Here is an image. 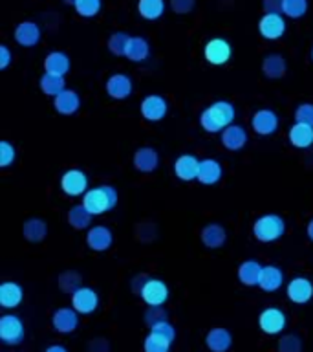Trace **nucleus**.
Wrapping results in <instances>:
<instances>
[{
  "label": "nucleus",
  "instance_id": "nucleus-28",
  "mask_svg": "<svg viewBox=\"0 0 313 352\" xmlns=\"http://www.w3.org/2000/svg\"><path fill=\"white\" fill-rule=\"evenodd\" d=\"M200 239H202L203 246L211 248V250H216V248L224 246L225 244V230L224 226L220 224H207L200 233Z\"/></svg>",
  "mask_w": 313,
  "mask_h": 352
},
{
  "label": "nucleus",
  "instance_id": "nucleus-5",
  "mask_svg": "<svg viewBox=\"0 0 313 352\" xmlns=\"http://www.w3.org/2000/svg\"><path fill=\"white\" fill-rule=\"evenodd\" d=\"M258 327L269 336L280 334L286 329V314L280 308L269 307L258 316Z\"/></svg>",
  "mask_w": 313,
  "mask_h": 352
},
{
  "label": "nucleus",
  "instance_id": "nucleus-16",
  "mask_svg": "<svg viewBox=\"0 0 313 352\" xmlns=\"http://www.w3.org/2000/svg\"><path fill=\"white\" fill-rule=\"evenodd\" d=\"M114 242V235L106 226H93L88 230L86 244L93 252H106Z\"/></svg>",
  "mask_w": 313,
  "mask_h": 352
},
{
  "label": "nucleus",
  "instance_id": "nucleus-38",
  "mask_svg": "<svg viewBox=\"0 0 313 352\" xmlns=\"http://www.w3.org/2000/svg\"><path fill=\"white\" fill-rule=\"evenodd\" d=\"M128 41L130 37L123 32H117V33H112L108 38V50L112 52L114 55H126V46H128Z\"/></svg>",
  "mask_w": 313,
  "mask_h": 352
},
{
  "label": "nucleus",
  "instance_id": "nucleus-52",
  "mask_svg": "<svg viewBox=\"0 0 313 352\" xmlns=\"http://www.w3.org/2000/svg\"><path fill=\"white\" fill-rule=\"evenodd\" d=\"M62 2H65V4H71V6L76 4V0H62Z\"/></svg>",
  "mask_w": 313,
  "mask_h": 352
},
{
  "label": "nucleus",
  "instance_id": "nucleus-4",
  "mask_svg": "<svg viewBox=\"0 0 313 352\" xmlns=\"http://www.w3.org/2000/svg\"><path fill=\"white\" fill-rule=\"evenodd\" d=\"M0 340L5 345H19L24 341V324L21 318L5 314L0 318Z\"/></svg>",
  "mask_w": 313,
  "mask_h": 352
},
{
  "label": "nucleus",
  "instance_id": "nucleus-32",
  "mask_svg": "<svg viewBox=\"0 0 313 352\" xmlns=\"http://www.w3.org/2000/svg\"><path fill=\"white\" fill-rule=\"evenodd\" d=\"M150 54V46H148L147 38L143 37H130L128 46H126V59L132 63H141Z\"/></svg>",
  "mask_w": 313,
  "mask_h": 352
},
{
  "label": "nucleus",
  "instance_id": "nucleus-29",
  "mask_svg": "<svg viewBox=\"0 0 313 352\" xmlns=\"http://www.w3.org/2000/svg\"><path fill=\"white\" fill-rule=\"evenodd\" d=\"M22 288L16 283L5 280L0 285V305L2 308H15L22 301Z\"/></svg>",
  "mask_w": 313,
  "mask_h": 352
},
{
  "label": "nucleus",
  "instance_id": "nucleus-15",
  "mask_svg": "<svg viewBox=\"0 0 313 352\" xmlns=\"http://www.w3.org/2000/svg\"><path fill=\"white\" fill-rule=\"evenodd\" d=\"M198 173H200V160L192 154H181L174 162V175L181 182L198 180Z\"/></svg>",
  "mask_w": 313,
  "mask_h": 352
},
{
  "label": "nucleus",
  "instance_id": "nucleus-45",
  "mask_svg": "<svg viewBox=\"0 0 313 352\" xmlns=\"http://www.w3.org/2000/svg\"><path fill=\"white\" fill-rule=\"evenodd\" d=\"M170 8L180 15H185L194 8V0H170Z\"/></svg>",
  "mask_w": 313,
  "mask_h": 352
},
{
  "label": "nucleus",
  "instance_id": "nucleus-19",
  "mask_svg": "<svg viewBox=\"0 0 313 352\" xmlns=\"http://www.w3.org/2000/svg\"><path fill=\"white\" fill-rule=\"evenodd\" d=\"M106 94L114 99H126L132 94V79L125 74H114L106 81Z\"/></svg>",
  "mask_w": 313,
  "mask_h": 352
},
{
  "label": "nucleus",
  "instance_id": "nucleus-34",
  "mask_svg": "<svg viewBox=\"0 0 313 352\" xmlns=\"http://www.w3.org/2000/svg\"><path fill=\"white\" fill-rule=\"evenodd\" d=\"M38 87L43 90L46 96H59L60 92H65L66 90V81L65 77L60 76H54V74H44L40 77V81H38Z\"/></svg>",
  "mask_w": 313,
  "mask_h": 352
},
{
  "label": "nucleus",
  "instance_id": "nucleus-43",
  "mask_svg": "<svg viewBox=\"0 0 313 352\" xmlns=\"http://www.w3.org/2000/svg\"><path fill=\"white\" fill-rule=\"evenodd\" d=\"M150 332L161 336V338H165V340L170 341V343H174L176 341V329L169 323V321H161V323L154 324V327H150Z\"/></svg>",
  "mask_w": 313,
  "mask_h": 352
},
{
  "label": "nucleus",
  "instance_id": "nucleus-31",
  "mask_svg": "<svg viewBox=\"0 0 313 352\" xmlns=\"http://www.w3.org/2000/svg\"><path fill=\"white\" fill-rule=\"evenodd\" d=\"M264 76L269 79H280L286 74V60L280 54H269L264 57L262 63Z\"/></svg>",
  "mask_w": 313,
  "mask_h": 352
},
{
  "label": "nucleus",
  "instance_id": "nucleus-35",
  "mask_svg": "<svg viewBox=\"0 0 313 352\" xmlns=\"http://www.w3.org/2000/svg\"><path fill=\"white\" fill-rule=\"evenodd\" d=\"M137 11L143 19L147 21H156L163 15L165 2L163 0H139L137 2Z\"/></svg>",
  "mask_w": 313,
  "mask_h": 352
},
{
  "label": "nucleus",
  "instance_id": "nucleus-27",
  "mask_svg": "<svg viewBox=\"0 0 313 352\" xmlns=\"http://www.w3.org/2000/svg\"><path fill=\"white\" fill-rule=\"evenodd\" d=\"M284 283V274L279 266H264L258 286L264 292H277Z\"/></svg>",
  "mask_w": 313,
  "mask_h": 352
},
{
  "label": "nucleus",
  "instance_id": "nucleus-23",
  "mask_svg": "<svg viewBox=\"0 0 313 352\" xmlns=\"http://www.w3.org/2000/svg\"><path fill=\"white\" fill-rule=\"evenodd\" d=\"M159 165V156L152 147H141L137 148L134 154V167L139 173H152L158 169Z\"/></svg>",
  "mask_w": 313,
  "mask_h": 352
},
{
  "label": "nucleus",
  "instance_id": "nucleus-11",
  "mask_svg": "<svg viewBox=\"0 0 313 352\" xmlns=\"http://www.w3.org/2000/svg\"><path fill=\"white\" fill-rule=\"evenodd\" d=\"M286 294H288V299L291 302L304 305L313 297V283L306 277H295L288 283Z\"/></svg>",
  "mask_w": 313,
  "mask_h": 352
},
{
  "label": "nucleus",
  "instance_id": "nucleus-13",
  "mask_svg": "<svg viewBox=\"0 0 313 352\" xmlns=\"http://www.w3.org/2000/svg\"><path fill=\"white\" fill-rule=\"evenodd\" d=\"M51 324L54 329L60 334H70L79 327V312L76 308H59L57 312L51 316Z\"/></svg>",
  "mask_w": 313,
  "mask_h": 352
},
{
  "label": "nucleus",
  "instance_id": "nucleus-10",
  "mask_svg": "<svg viewBox=\"0 0 313 352\" xmlns=\"http://www.w3.org/2000/svg\"><path fill=\"white\" fill-rule=\"evenodd\" d=\"M258 32L264 38H269V41L280 38L286 33L284 16L279 15V13H266L258 21Z\"/></svg>",
  "mask_w": 313,
  "mask_h": 352
},
{
  "label": "nucleus",
  "instance_id": "nucleus-50",
  "mask_svg": "<svg viewBox=\"0 0 313 352\" xmlns=\"http://www.w3.org/2000/svg\"><path fill=\"white\" fill-rule=\"evenodd\" d=\"M44 352H68V351H66V346H62V345H51V346H48V349H46Z\"/></svg>",
  "mask_w": 313,
  "mask_h": 352
},
{
  "label": "nucleus",
  "instance_id": "nucleus-41",
  "mask_svg": "<svg viewBox=\"0 0 313 352\" xmlns=\"http://www.w3.org/2000/svg\"><path fill=\"white\" fill-rule=\"evenodd\" d=\"M302 341L297 334L282 336L279 340V352H301Z\"/></svg>",
  "mask_w": 313,
  "mask_h": 352
},
{
  "label": "nucleus",
  "instance_id": "nucleus-47",
  "mask_svg": "<svg viewBox=\"0 0 313 352\" xmlns=\"http://www.w3.org/2000/svg\"><path fill=\"white\" fill-rule=\"evenodd\" d=\"M88 351L90 352H108L110 346H108V341L103 340V338H97V340H93L88 346Z\"/></svg>",
  "mask_w": 313,
  "mask_h": 352
},
{
  "label": "nucleus",
  "instance_id": "nucleus-2",
  "mask_svg": "<svg viewBox=\"0 0 313 352\" xmlns=\"http://www.w3.org/2000/svg\"><path fill=\"white\" fill-rule=\"evenodd\" d=\"M117 204V191L112 186H99L82 195V206L92 214H103Z\"/></svg>",
  "mask_w": 313,
  "mask_h": 352
},
{
  "label": "nucleus",
  "instance_id": "nucleus-30",
  "mask_svg": "<svg viewBox=\"0 0 313 352\" xmlns=\"http://www.w3.org/2000/svg\"><path fill=\"white\" fill-rule=\"evenodd\" d=\"M22 235L27 242H43L48 236V224L43 219H27L22 226Z\"/></svg>",
  "mask_w": 313,
  "mask_h": 352
},
{
  "label": "nucleus",
  "instance_id": "nucleus-33",
  "mask_svg": "<svg viewBox=\"0 0 313 352\" xmlns=\"http://www.w3.org/2000/svg\"><path fill=\"white\" fill-rule=\"evenodd\" d=\"M93 214L88 211L84 206H73V208L68 211V224L73 228V230H86L88 226L92 224Z\"/></svg>",
  "mask_w": 313,
  "mask_h": 352
},
{
  "label": "nucleus",
  "instance_id": "nucleus-8",
  "mask_svg": "<svg viewBox=\"0 0 313 352\" xmlns=\"http://www.w3.org/2000/svg\"><path fill=\"white\" fill-rule=\"evenodd\" d=\"M139 296L148 307H163L169 299V288L161 279H148Z\"/></svg>",
  "mask_w": 313,
  "mask_h": 352
},
{
  "label": "nucleus",
  "instance_id": "nucleus-53",
  "mask_svg": "<svg viewBox=\"0 0 313 352\" xmlns=\"http://www.w3.org/2000/svg\"><path fill=\"white\" fill-rule=\"evenodd\" d=\"M312 59H313V50H312Z\"/></svg>",
  "mask_w": 313,
  "mask_h": 352
},
{
  "label": "nucleus",
  "instance_id": "nucleus-20",
  "mask_svg": "<svg viewBox=\"0 0 313 352\" xmlns=\"http://www.w3.org/2000/svg\"><path fill=\"white\" fill-rule=\"evenodd\" d=\"M40 38V28L33 21H24L15 28V41L24 48H32Z\"/></svg>",
  "mask_w": 313,
  "mask_h": 352
},
{
  "label": "nucleus",
  "instance_id": "nucleus-21",
  "mask_svg": "<svg viewBox=\"0 0 313 352\" xmlns=\"http://www.w3.org/2000/svg\"><path fill=\"white\" fill-rule=\"evenodd\" d=\"M209 351L211 352H227L233 345V336L227 329L216 327V329L209 330L207 338H205Z\"/></svg>",
  "mask_w": 313,
  "mask_h": 352
},
{
  "label": "nucleus",
  "instance_id": "nucleus-40",
  "mask_svg": "<svg viewBox=\"0 0 313 352\" xmlns=\"http://www.w3.org/2000/svg\"><path fill=\"white\" fill-rule=\"evenodd\" d=\"M143 319H145V324L154 327V324L161 323V321H169V314H167V310L163 307H148L145 310Z\"/></svg>",
  "mask_w": 313,
  "mask_h": 352
},
{
  "label": "nucleus",
  "instance_id": "nucleus-36",
  "mask_svg": "<svg viewBox=\"0 0 313 352\" xmlns=\"http://www.w3.org/2000/svg\"><path fill=\"white\" fill-rule=\"evenodd\" d=\"M170 341H167L165 338L158 334H150L147 336V340L143 343V351L145 352H169L170 351Z\"/></svg>",
  "mask_w": 313,
  "mask_h": 352
},
{
  "label": "nucleus",
  "instance_id": "nucleus-44",
  "mask_svg": "<svg viewBox=\"0 0 313 352\" xmlns=\"http://www.w3.org/2000/svg\"><path fill=\"white\" fill-rule=\"evenodd\" d=\"M297 123H306L313 126V103H302L295 110Z\"/></svg>",
  "mask_w": 313,
  "mask_h": 352
},
{
  "label": "nucleus",
  "instance_id": "nucleus-3",
  "mask_svg": "<svg viewBox=\"0 0 313 352\" xmlns=\"http://www.w3.org/2000/svg\"><path fill=\"white\" fill-rule=\"evenodd\" d=\"M286 231V224L279 214H264L255 220L253 224V235L260 242H275L282 239Z\"/></svg>",
  "mask_w": 313,
  "mask_h": 352
},
{
  "label": "nucleus",
  "instance_id": "nucleus-46",
  "mask_svg": "<svg viewBox=\"0 0 313 352\" xmlns=\"http://www.w3.org/2000/svg\"><path fill=\"white\" fill-rule=\"evenodd\" d=\"M282 2L284 0H264L262 6L266 13H279V15H282Z\"/></svg>",
  "mask_w": 313,
  "mask_h": 352
},
{
  "label": "nucleus",
  "instance_id": "nucleus-51",
  "mask_svg": "<svg viewBox=\"0 0 313 352\" xmlns=\"http://www.w3.org/2000/svg\"><path fill=\"white\" fill-rule=\"evenodd\" d=\"M306 233L310 236V241H313V219L308 222V228H306Z\"/></svg>",
  "mask_w": 313,
  "mask_h": 352
},
{
  "label": "nucleus",
  "instance_id": "nucleus-39",
  "mask_svg": "<svg viewBox=\"0 0 313 352\" xmlns=\"http://www.w3.org/2000/svg\"><path fill=\"white\" fill-rule=\"evenodd\" d=\"M76 11L84 19H92L99 13L101 10V0H76L73 4Z\"/></svg>",
  "mask_w": 313,
  "mask_h": 352
},
{
  "label": "nucleus",
  "instance_id": "nucleus-22",
  "mask_svg": "<svg viewBox=\"0 0 313 352\" xmlns=\"http://www.w3.org/2000/svg\"><path fill=\"white\" fill-rule=\"evenodd\" d=\"M79 107H81V99H79V94L73 90H65L54 98V109L62 116L76 114Z\"/></svg>",
  "mask_w": 313,
  "mask_h": 352
},
{
  "label": "nucleus",
  "instance_id": "nucleus-42",
  "mask_svg": "<svg viewBox=\"0 0 313 352\" xmlns=\"http://www.w3.org/2000/svg\"><path fill=\"white\" fill-rule=\"evenodd\" d=\"M16 158L15 147L10 142H0V167H10Z\"/></svg>",
  "mask_w": 313,
  "mask_h": 352
},
{
  "label": "nucleus",
  "instance_id": "nucleus-49",
  "mask_svg": "<svg viewBox=\"0 0 313 352\" xmlns=\"http://www.w3.org/2000/svg\"><path fill=\"white\" fill-rule=\"evenodd\" d=\"M147 280H148L147 275H137V277H134V279H132V283H130L132 290L136 292V294H141L143 286L147 285Z\"/></svg>",
  "mask_w": 313,
  "mask_h": 352
},
{
  "label": "nucleus",
  "instance_id": "nucleus-25",
  "mask_svg": "<svg viewBox=\"0 0 313 352\" xmlns=\"http://www.w3.org/2000/svg\"><path fill=\"white\" fill-rule=\"evenodd\" d=\"M44 70L46 74L65 77V74L70 70V59L65 52H49L44 59Z\"/></svg>",
  "mask_w": 313,
  "mask_h": 352
},
{
  "label": "nucleus",
  "instance_id": "nucleus-24",
  "mask_svg": "<svg viewBox=\"0 0 313 352\" xmlns=\"http://www.w3.org/2000/svg\"><path fill=\"white\" fill-rule=\"evenodd\" d=\"M290 143L297 148H308L313 145V126L306 123H295L288 132Z\"/></svg>",
  "mask_w": 313,
  "mask_h": 352
},
{
  "label": "nucleus",
  "instance_id": "nucleus-6",
  "mask_svg": "<svg viewBox=\"0 0 313 352\" xmlns=\"http://www.w3.org/2000/svg\"><path fill=\"white\" fill-rule=\"evenodd\" d=\"M60 189L68 197H82L88 189V178L81 169H68L60 178Z\"/></svg>",
  "mask_w": 313,
  "mask_h": 352
},
{
  "label": "nucleus",
  "instance_id": "nucleus-17",
  "mask_svg": "<svg viewBox=\"0 0 313 352\" xmlns=\"http://www.w3.org/2000/svg\"><path fill=\"white\" fill-rule=\"evenodd\" d=\"M222 143H224V147L227 151H242V148L246 147L247 143V132L246 129L242 125H229L225 126L224 131H222Z\"/></svg>",
  "mask_w": 313,
  "mask_h": 352
},
{
  "label": "nucleus",
  "instance_id": "nucleus-12",
  "mask_svg": "<svg viewBox=\"0 0 313 352\" xmlns=\"http://www.w3.org/2000/svg\"><path fill=\"white\" fill-rule=\"evenodd\" d=\"M167 101H165V98H161V96H156V94H152V96H147V98L143 99L141 101V107H139V110H141V116L145 118L147 121H161L167 116Z\"/></svg>",
  "mask_w": 313,
  "mask_h": 352
},
{
  "label": "nucleus",
  "instance_id": "nucleus-1",
  "mask_svg": "<svg viewBox=\"0 0 313 352\" xmlns=\"http://www.w3.org/2000/svg\"><path fill=\"white\" fill-rule=\"evenodd\" d=\"M235 114V107L229 101H214L200 114V125L205 132L216 134V132L224 131L225 126L233 125Z\"/></svg>",
  "mask_w": 313,
  "mask_h": 352
},
{
  "label": "nucleus",
  "instance_id": "nucleus-18",
  "mask_svg": "<svg viewBox=\"0 0 313 352\" xmlns=\"http://www.w3.org/2000/svg\"><path fill=\"white\" fill-rule=\"evenodd\" d=\"M222 175H224V169L220 162H216L214 158H205L200 162V173H198V182L203 184V186H214L222 180Z\"/></svg>",
  "mask_w": 313,
  "mask_h": 352
},
{
  "label": "nucleus",
  "instance_id": "nucleus-26",
  "mask_svg": "<svg viewBox=\"0 0 313 352\" xmlns=\"http://www.w3.org/2000/svg\"><path fill=\"white\" fill-rule=\"evenodd\" d=\"M262 264L258 261H244L238 268V279L242 285L246 286H258L260 283V275H262Z\"/></svg>",
  "mask_w": 313,
  "mask_h": 352
},
{
  "label": "nucleus",
  "instance_id": "nucleus-9",
  "mask_svg": "<svg viewBox=\"0 0 313 352\" xmlns=\"http://www.w3.org/2000/svg\"><path fill=\"white\" fill-rule=\"evenodd\" d=\"M251 126L258 136H271L279 129V116L271 109H260L253 114Z\"/></svg>",
  "mask_w": 313,
  "mask_h": 352
},
{
  "label": "nucleus",
  "instance_id": "nucleus-14",
  "mask_svg": "<svg viewBox=\"0 0 313 352\" xmlns=\"http://www.w3.org/2000/svg\"><path fill=\"white\" fill-rule=\"evenodd\" d=\"M99 305V297L92 288H79L71 294V307L76 308L79 314H93Z\"/></svg>",
  "mask_w": 313,
  "mask_h": 352
},
{
  "label": "nucleus",
  "instance_id": "nucleus-7",
  "mask_svg": "<svg viewBox=\"0 0 313 352\" xmlns=\"http://www.w3.org/2000/svg\"><path fill=\"white\" fill-rule=\"evenodd\" d=\"M203 55H205V60L209 65L222 66L231 59V44L225 38L214 37L205 44Z\"/></svg>",
  "mask_w": 313,
  "mask_h": 352
},
{
  "label": "nucleus",
  "instance_id": "nucleus-37",
  "mask_svg": "<svg viewBox=\"0 0 313 352\" xmlns=\"http://www.w3.org/2000/svg\"><path fill=\"white\" fill-rule=\"evenodd\" d=\"M308 11V0H284L282 2V13L291 19H301L306 15Z\"/></svg>",
  "mask_w": 313,
  "mask_h": 352
},
{
  "label": "nucleus",
  "instance_id": "nucleus-48",
  "mask_svg": "<svg viewBox=\"0 0 313 352\" xmlns=\"http://www.w3.org/2000/svg\"><path fill=\"white\" fill-rule=\"evenodd\" d=\"M11 63V52L5 44H0V68L4 70Z\"/></svg>",
  "mask_w": 313,
  "mask_h": 352
}]
</instances>
